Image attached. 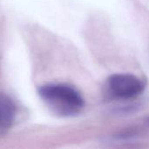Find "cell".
Masks as SVG:
<instances>
[{"mask_svg": "<svg viewBox=\"0 0 149 149\" xmlns=\"http://www.w3.org/2000/svg\"><path fill=\"white\" fill-rule=\"evenodd\" d=\"M38 93L49 109L61 117L76 115L84 108V99L79 92L67 85H45L40 87Z\"/></svg>", "mask_w": 149, "mask_h": 149, "instance_id": "cell-1", "label": "cell"}, {"mask_svg": "<svg viewBox=\"0 0 149 149\" xmlns=\"http://www.w3.org/2000/svg\"><path fill=\"white\" fill-rule=\"evenodd\" d=\"M16 115V107L10 98L0 93V127L9 128Z\"/></svg>", "mask_w": 149, "mask_h": 149, "instance_id": "cell-3", "label": "cell"}, {"mask_svg": "<svg viewBox=\"0 0 149 149\" xmlns=\"http://www.w3.org/2000/svg\"><path fill=\"white\" fill-rule=\"evenodd\" d=\"M146 124H147L148 126H149V118H148V119H147V120H146Z\"/></svg>", "mask_w": 149, "mask_h": 149, "instance_id": "cell-4", "label": "cell"}, {"mask_svg": "<svg viewBox=\"0 0 149 149\" xmlns=\"http://www.w3.org/2000/svg\"><path fill=\"white\" fill-rule=\"evenodd\" d=\"M146 87L143 79L130 73H115L106 82V93L113 100H128L141 95Z\"/></svg>", "mask_w": 149, "mask_h": 149, "instance_id": "cell-2", "label": "cell"}]
</instances>
